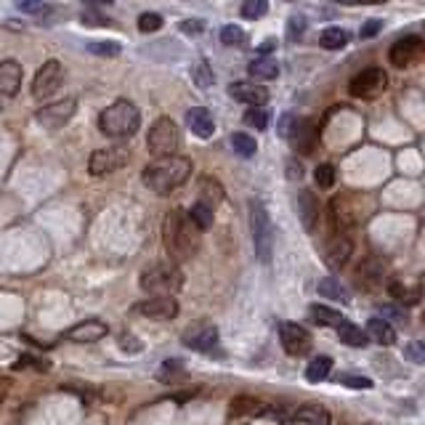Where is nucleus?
I'll return each mask as SVG.
<instances>
[{"mask_svg": "<svg viewBox=\"0 0 425 425\" xmlns=\"http://www.w3.org/2000/svg\"><path fill=\"white\" fill-rule=\"evenodd\" d=\"M244 122L255 128V131H266V125H269V114L264 109H258V107H250V109L244 112Z\"/></svg>", "mask_w": 425, "mask_h": 425, "instance_id": "4c0bfd02", "label": "nucleus"}, {"mask_svg": "<svg viewBox=\"0 0 425 425\" xmlns=\"http://www.w3.org/2000/svg\"><path fill=\"white\" fill-rule=\"evenodd\" d=\"M192 80L197 82L200 88H210L215 77H212V70L208 67V61H197V64H194V67H192Z\"/></svg>", "mask_w": 425, "mask_h": 425, "instance_id": "c9c22d12", "label": "nucleus"}, {"mask_svg": "<svg viewBox=\"0 0 425 425\" xmlns=\"http://www.w3.org/2000/svg\"><path fill=\"white\" fill-rule=\"evenodd\" d=\"M316 183L322 186V189H330V186H335V178H338V173H335V168L330 165V162H324V165H319L314 173Z\"/></svg>", "mask_w": 425, "mask_h": 425, "instance_id": "58836bf2", "label": "nucleus"}, {"mask_svg": "<svg viewBox=\"0 0 425 425\" xmlns=\"http://www.w3.org/2000/svg\"><path fill=\"white\" fill-rule=\"evenodd\" d=\"M107 333H109V327L102 319H85V322L75 324L72 330H67V340H72V343H96Z\"/></svg>", "mask_w": 425, "mask_h": 425, "instance_id": "6ab92c4d", "label": "nucleus"}, {"mask_svg": "<svg viewBox=\"0 0 425 425\" xmlns=\"http://www.w3.org/2000/svg\"><path fill=\"white\" fill-rule=\"evenodd\" d=\"M82 21H88V24H107L104 16H96V14H91V11H82Z\"/></svg>", "mask_w": 425, "mask_h": 425, "instance_id": "09e8293b", "label": "nucleus"}, {"mask_svg": "<svg viewBox=\"0 0 425 425\" xmlns=\"http://www.w3.org/2000/svg\"><path fill=\"white\" fill-rule=\"evenodd\" d=\"M287 420L301 425H330V412L319 404H303L298 407L293 415H287Z\"/></svg>", "mask_w": 425, "mask_h": 425, "instance_id": "4be33fe9", "label": "nucleus"}, {"mask_svg": "<svg viewBox=\"0 0 425 425\" xmlns=\"http://www.w3.org/2000/svg\"><path fill=\"white\" fill-rule=\"evenodd\" d=\"M61 80H64V67L56 59L45 61L38 70V75H35V80H32V96L38 102H48L53 93L61 88Z\"/></svg>", "mask_w": 425, "mask_h": 425, "instance_id": "0eeeda50", "label": "nucleus"}, {"mask_svg": "<svg viewBox=\"0 0 425 425\" xmlns=\"http://www.w3.org/2000/svg\"><path fill=\"white\" fill-rule=\"evenodd\" d=\"M232 146L240 157H253V154L258 152V144H255V139L247 136V133H232Z\"/></svg>", "mask_w": 425, "mask_h": 425, "instance_id": "473e14b6", "label": "nucleus"}, {"mask_svg": "<svg viewBox=\"0 0 425 425\" xmlns=\"http://www.w3.org/2000/svg\"><path fill=\"white\" fill-rule=\"evenodd\" d=\"M330 370H333V359H330V356H316V359H311L308 367H306V377H308L311 383H322L324 377L330 375Z\"/></svg>", "mask_w": 425, "mask_h": 425, "instance_id": "cd10ccee", "label": "nucleus"}, {"mask_svg": "<svg viewBox=\"0 0 425 425\" xmlns=\"http://www.w3.org/2000/svg\"><path fill=\"white\" fill-rule=\"evenodd\" d=\"M290 120H293L290 114H287V117H282V122H279V136H284V133H287V125H290Z\"/></svg>", "mask_w": 425, "mask_h": 425, "instance_id": "3c124183", "label": "nucleus"}, {"mask_svg": "<svg viewBox=\"0 0 425 425\" xmlns=\"http://www.w3.org/2000/svg\"><path fill=\"white\" fill-rule=\"evenodd\" d=\"M380 30H383V21H380V19H370L365 27L359 30V35H362V38H375V35H377Z\"/></svg>", "mask_w": 425, "mask_h": 425, "instance_id": "c03bdc74", "label": "nucleus"}, {"mask_svg": "<svg viewBox=\"0 0 425 425\" xmlns=\"http://www.w3.org/2000/svg\"><path fill=\"white\" fill-rule=\"evenodd\" d=\"M338 383L348 385V388H362V391L372 388V380L365 377V375H340V377H338Z\"/></svg>", "mask_w": 425, "mask_h": 425, "instance_id": "79ce46f5", "label": "nucleus"}, {"mask_svg": "<svg viewBox=\"0 0 425 425\" xmlns=\"http://www.w3.org/2000/svg\"><path fill=\"white\" fill-rule=\"evenodd\" d=\"M308 316H311V322L322 324V327H338V322L343 319L338 311L327 308V306H311V308H308Z\"/></svg>", "mask_w": 425, "mask_h": 425, "instance_id": "7c9ffc66", "label": "nucleus"}, {"mask_svg": "<svg viewBox=\"0 0 425 425\" xmlns=\"http://www.w3.org/2000/svg\"><path fill=\"white\" fill-rule=\"evenodd\" d=\"M316 290H319L322 298H333V301H340V303H348V301H351V298H348V290H345L335 276H324L322 282L316 284Z\"/></svg>", "mask_w": 425, "mask_h": 425, "instance_id": "bb28decb", "label": "nucleus"}, {"mask_svg": "<svg viewBox=\"0 0 425 425\" xmlns=\"http://www.w3.org/2000/svg\"><path fill=\"white\" fill-rule=\"evenodd\" d=\"M423 56V41L417 38V35H409V38H402V41H396L391 45V51H388V59L394 67H412L415 61H420Z\"/></svg>", "mask_w": 425, "mask_h": 425, "instance_id": "f8f14e48", "label": "nucleus"}, {"mask_svg": "<svg viewBox=\"0 0 425 425\" xmlns=\"http://www.w3.org/2000/svg\"><path fill=\"white\" fill-rule=\"evenodd\" d=\"M229 96H232V99H237V102H242V104L258 107V109H261V107L269 102V91H266L264 85H255V82H247V80L232 82Z\"/></svg>", "mask_w": 425, "mask_h": 425, "instance_id": "aec40b11", "label": "nucleus"}, {"mask_svg": "<svg viewBox=\"0 0 425 425\" xmlns=\"http://www.w3.org/2000/svg\"><path fill=\"white\" fill-rule=\"evenodd\" d=\"M269 6H266L264 0H247L242 6V16L244 19H258V16H264Z\"/></svg>", "mask_w": 425, "mask_h": 425, "instance_id": "a19ab883", "label": "nucleus"}, {"mask_svg": "<svg viewBox=\"0 0 425 425\" xmlns=\"http://www.w3.org/2000/svg\"><path fill=\"white\" fill-rule=\"evenodd\" d=\"M223 200V186L215 178H203L200 181V203L208 205V208H215V205Z\"/></svg>", "mask_w": 425, "mask_h": 425, "instance_id": "a878e982", "label": "nucleus"}, {"mask_svg": "<svg viewBox=\"0 0 425 425\" xmlns=\"http://www.w3.org/2000/svg\"><path fill=\"white\" fill-rule=\"evenodd\" d=\"M274 48V41H266L264 45H261V53H269Z\"/></svg>", "mask_w": 425, "mask_h": 425, "instance_id": "864d4df0", "label": "nucleus"}, {"mask_svg": "<svg viewBox=\"0 0 425 425\" xmlns=\"http://www.w3.org/2000/svg\"><path fill=\"white\" fill-rule=\"evenodd\" d=\"M88 51L96 53V56H117V53H120V45L112 41H93L88 43Z\"/></svg>", "mask_w": 425, "mask_h": 425, "instance_id": "ea45409f", "label": "nucleus"}, {"mask_svg": "<svg viewBox=\"0 0 425 425\" xmlns=\"http://www.w3.org/2000/svg\"><path fill=\"white\" fill-rule=\"evenodd\" d=\"M250 232H253V247L261 264H269L274 253V226L261 200H250Z\"/></svg>", "mask_w": 425, "mask_h": 425, "instance_id": "39448f33", "label": "nucleus"}, {"mask_svg": "<svg viewBox=\"0 0 425 425\" xmlns=\"http://www.w3.org/2000/svg\"><path fill=\"white\" fill-rule=\"evenodd\" d=\"M295 208H298V218L303 223V229L308 234L316 232V226H319V200L314 197V192H298V200H295Z\"/></svg>", "mask_w": 425, "mask_h": 425, "instance_id": "a211bd4d", "label": "nucleus"}, {"mask_svg": "<svg viewBox=\"0 0 425 425\" xmlns=\"http://www.w3.org/2000/svg\"><path fill=\"white\" fill-rule=\"evenodd\" d=\"M287 178H303V165L301 162H295V160H290L287 162Z\"/></svg>", "mask_w": 425, "mask_h": 425, "instance_id": "de8ad7c7", "label": "nucleus"}, {"mask_svg": "<svg viewBox=\"0 0 425 425\" xmlns=\"http://www.w3.org/2000/svg\"><path fill=\"white\" fill-rule=\"evenodd\" d=\"M279 340H282V348L290 356H303L311 348V333L298 322L279 324Z\"/></svg>", "mask_w": 425, "mask_h": 425, "instance_id": "9b49d317", "label": "nucleus"}, {"mask_svg": "<svg viewBox=\"0 0 425 425\" xmlns=\"http://www.w3.org/2000/svg\"><path fill=\"white\" fill-rule=\"evenodd\" d=\"M139 125H141V112L128 99L109 104L99 114V131L109 139H131L133 133L139 131Z\"/></svg>", "mask_w": 425, "mask_h": 425, "instance_id": "7ed1b4c3", "label": "nucleus"}, {"mask_svg": "<svg viewBox=\"0 0 425 425\" xmlns=\"http://www.w3.org/2000/svg\"><path fill=\"white\" fill-rule=\"evenodd\" d=\"M19 11L24 14H48V6H43V3H19Z\"/></svg>", "mask_w": 425, "mask_h": 425, "instance_id": "49530a36", "label": "nucleus"}, {"mask_svg": "<svg viewBox=\"0 0 425 425\" xmlns=\"http://www.w3.org/2000/svg\"><path fill=\"white\" fill-rule=\"evenodd\" d=\"M21 77H24V70L16 59H6L0 61V107L9 104L21 88Z\"/></svg>", "mask_w": 425, "mask_h": 425, "instance_id": "4468645a", "label": "nucleus"}, {"mask_svg": "<svg viewBox=\"0 0 425 425\" xmlns=\"http://www.w3.org/2000/svg\"><path fill=\"white\" fill-rule=\"evenodd\" d=\"M284 139L290 141L293 149H298L301 154H311L314 152L316 141H319V128H316L314 120H308V117H293L290 125H287V133H284Z\"/></svg>", "mask_w": 425, "mask_h": 425, "instance_id": "6e6552de", "label": "nucleus"}, {"mask_svg": "<svg viewBox=\"0 0 425 425\" xmlns=\"http://www.w3.org/2000/svg\"><path fill=\"white\" fill-rule=\"evenodd\" d=\"M215 343H218V327L210 322L194 324V327H189V330L183 333V345L192 348V351H200V354L212 351Z\"/></svg>", "mask_w": 425, "mask_h": 425, "instance_id": "ddd939ff", "label": "nucleus"}, {"mask_svg": "<svg viewBox=\"0 0 425 425\" xmlns=\"http://www.w3.org/2000/svg\"><path fill=\"white\" fill-rule=\"evenodd\" d=\"M189 176H192V160L173 154V157H157L154 162H149L141 173V181L149 192L171 194L173 189L189 181Z\"/></svg>", "mask_w": 425, "mask_h": 425, "instance_id": "f03ea898", "label": "nucleus"}, {"mask_svg": "<svg viewBox=\"0 0 425 425\" xmlns=\"http://www.w3.org/2000/svg\"><path fill=\"white\" fill-rule=\"evenodd\" d=\"M250 75H253L255 80H274L279 75V64L274 59H255L250 64Z\"/></svg>", "mask_w": 425, "mask_h": 425, "instance_id": "c85d7f7f", "label": "nucleus"}, {"mask_svg": "<svg viewBox=\"0 0 425 425\" xmlns=\"http://www.w3.org/2000/svg\"><path fill=\"white\" fill-rule=\"evenodd\" d=\"M327 51H340L345 43H348V32L340 30V27H330V30L322 32V38H319Z\"/></svg>", "mask_w": 425, "mask_h": 425, "instance_id": "2f4dec72", "label": "nucleus"}, {"mask_svg": "<svg viewBox=\"0 0 425 425\" xmlns=\"http://www.w3.org/2000/svg\"><path fill=\"white\" fill-rule=\"evenodd\" d=\"M385 88H388V75L380 67H370V70L359 72L348 85L354 99H377Z\"/></svg>", "mask_w": 425, "mask_h": 425, "instance_id": "1a4fd4ad", "label": "nucleus"}, {"mask_svg": "<svg viewBox=\"0 0 425 425\" xmlns=\"http://www.w3.org/2000/svg\"><path fill=\"white\" fill-rule=\"evenodd\" d=\"M128 160H131V152L125 146H120V144H114V146L96 149L91 154L88 171H91V176H107V173H114L120 171L122 165H128Z\"/></svg>", "mask_w": 425, "mask_h": 425, "instance_id": "9d476101", "label": "nucleus"}, {"mask_svg": "<svg viewBox=\"0 0 425 425\" xmlns=\"http://www.w3.org/2000/svg\"><path fill=\"white\" fill-rule=\"evenodd\" d=\"M186 125H189V131L197 139H210L215 133V120H212V114L205 107H192L186 112Z\"/></svg>", "mask_w": 425, "mask_h": 425, "instance_id": "412c9836", "label": "nucleus"}, {"mask_svg": "<svg viewBox=\"0 0 425 425\" xmlns=\"http://www.w3.org/2000/svg\"><path fill=\"white\" fill-rule=\"evenodd\" d=\"M160 27H162L160 14H141V16H139V30L141 32H157Z\"/></svg>", "mask_w": 425, "mask_h": 425, "instance_id": "37998d69", "label": "nucleus"}, {"mask_svg": "<svg viewBox=\"0 0 425 425\" xmlns=\"http://www.w3.org/2000/svg\"><path fill=\"white\" fill-rule=\"evenodd\" d=\"M367 338H372L377 343L391 345L396 343V330L388 324V319H380V316H372L370 324H367Z\"/></svg>", "mask_w": 425, "mask_h": 425, "instance_id": "b1692460", "label": "nucleus"}, {"mask_svg": "<svg viewBox=\"0 0 425 425\" xmlns=\"http://www.w3.org/2000/svg\"><path fill=\"white\" fill-rule=\"evenodd\" d=\"M409 354L415 356V362H423V356H420V348H417V345H409Z\"/></svg>", "mask_w": 425, "mask_h": 425, "instance_id": "603ef678", "label": "nucleus"}, {"mask_svg": "<svg viewBox=\"0 0 425 425\" xmlns=\"http://www.w3.org/2000/svg\"><path fill=\"white\" fill-rule=\"evenodd\" d=\"M234 412H237V415H266L269 409H266V404L258 402V399H237V402H234Z\"/></svg>", "mask_w": 425, "mask_h": 425, "instance_id": "72a5a7b5", "label": "nucleus"}, {"mask_svg": "<svg viewBox=\"0 0 425 425\" xmlns=\"http://www.w3.org/2000/svg\"><path fill=\"white\" fill-rule=\"evenodd\" d=\"M181 30H183V32H200V30H203V24H200V21H197V19L183 21V24H181Z\"/></svg>", "mask_w": 425, "mask_h": 425, "instance_id": "8fccbe9b", "label": "nucleus"}, {"mask_svg": "<svg viewBox=\"0 0 425 425\" xmlns=\"http://www.w3.org/2000/svg\"><path fill=\"white\" fill-rule=\"evenodd\" d=\"M335 333H338V338H340L345 345H351V348H365V345L370 343V338H367L365 330L356 327L354 322H348V319H340L338 327H335Z\"/></svg>", "mask_w": 425, "mask_h": 425, "instance_id": "5701e85b", "label": "nucleus"}, {"mask_svg": "<svg viewBox=\"0 0 425 425\" xmlns=\"http://www.w3.org/2000/svg\"><path fill=\"white\" fill-rule=\"evenodd\" d=\"M244 41H247V38H244V30L242 27H237V24H229V27H223L221 30V43L223 45H229V48H234V45L240 48V45H244Z\"/></svg>", "mask_w": 425, "mask_h": 425, "instance_id": "f704fd0d", "label": "nucleus"}, {"mask_svg": "<svg viewBox=\"0 0 425 425\" xmlns=\"http://www.w3.org/2000/svg\"><path fill=\"white\" fill-rule=\"evenodd\" d=\"M146 146L149 152L157 154V157H173L181 146V131L178 125L171 120V117H160L154 120V125L149 128V136H146Z\"/></svg>", "mask_w": 425, "mask_h": 425, "instance_id": "423d86ee", "label": "nucleus"}, {"mask_svg": "<svg viewBox=\"0 0 425 425\" xmlns=\"http://www.w3.org/2000/svg\"><path fill=\"white\" fill-rule=\"evenodd\" d=\"M75 107H77V102H75V99H64V102L48 104V107L38 109L35 120L43 122L45 128H59V125H64V122H67L72 114H75Z\"/></svg>", "mask_w": 425, "mask_h": 425, "instance_id": "f3484780", "label": "nucleus"}, {"mask_svg": "<svg viewBox=\"0 0 425 425\" xmlns=\"http://www.w3.org/2000/svg\"><path fill=\"white\" fill-rule=\"evenodd\" d=\"M144 293L154 295V298H173L183 287V274L176 264H154L141 271L139 279Z\"/></svg>", "mask_w": 425, "mask_h": 425, "instance_id": "20e7f679", "label": "nucleus"}, {"mask_svg": "<svg viewBox=\"0 0 425 425\" xmlns=\"http://www.w3.org/2000/svg\"><path fill=\"white\" fill-rule=\"evenodd\" d=\"M306 27H308V21H306L303 16H290V19H287V41L298 43L306 35Z\"/></svg>", "mask_w": 425, "mask_h": 425, "instance_id": "e433bc0d", "label": "nucleus"}, {"mask_svg": "<svg viewBox=\"0 0 425 425\" xmlns=\"http://www.w3.org/2000/svg\"><path fill=\"white\" fill-rule=\"evenodd\" d=\"M120 348H122V351H128V354H136V351H141V343H139L133 335H122V338H120Z\"/></svg>", "mask_w": 425, "mask_h": 425, "instance_id": "a18cd8bd", "label": "nucleus"}, {"mask_svg": "<svg viewBox=\"0 0 425 425\" xmlns=\"http://www.w3.org/2000/svg\"><path fill=\"white\" fill-rule=\"evenodd\" d=\"M351 253H354V242L348 240V237H335V240H330V244L324 247V264H327V269L330 271H340L345 264H348V258H351Z\"/></svg>", "mask_w": 425, "mask_h": 425, "instance_id": "dca6fc26", "label": "nucleus"}, {"mask_svg": "<svg viewBox=\"0 0 425 425\" xmlns=\"http://www.w3.org/2000/svg\"><path fill=\"white\" fill-rule=\"evenodd\" d=\"M162 242L171 255V264H183L200 250V229L194 226L183 210H173L162 221Z\"/></svg>", "mask_w": 425, "mask_h": 425, "instance_id": "f257e3e1", "label": "nucleus"}, {"mask_svg": "<svg viewBox=\"0 0 425 425\" xmlns=\"http://www.w3.org/2000/svg\"><path fill=\"white\" fill-rule=\"evenodd\" d=\"M330 218H333V229L335 232H340V237H343L345 229H351V226L356 223L354 215L345 210V205L340 197H335L333 203H330Z\"/></svg>", "mask_w": 425, "mask_h": 425, "instance_id": "393cba45", "label": "nucleus"}, {"mask_svg": "<svg viewBox=\"0 0 425 425\" xmlns=\"http://www.w3.org/2000/svg\"><path fill=\"white\" fill-rule=\"evenodd\" d=\"M186 218H189L200 232H205V229H210L212 226V218H215V215H212V210L208 208V205L197 203V205H192V210L186 212Z\"/></svg>", "mask_w": 425, "mask_h": 425, "instance_id": "c756f323", "label": "nucleus"}, {"mask_svg": "<svg viewBox=\"0 0 425 425\" xmlns=\"http://www.w3.org/2000/svg\"><path fill=\"white\" fill-rule=\"evenodd\" d=\"M136 308H139V314H144L146 319H154V322H168V319H176V316H178L176 298H146V301L139 303Z\"/></svg>", "mask_w": 425, "mask_h": 425, "instance_id": "2eb2a0df", "label": "nucleus"}]
</instances>
